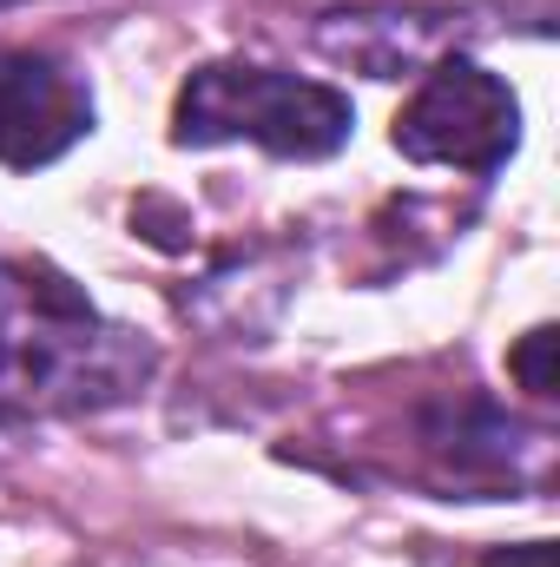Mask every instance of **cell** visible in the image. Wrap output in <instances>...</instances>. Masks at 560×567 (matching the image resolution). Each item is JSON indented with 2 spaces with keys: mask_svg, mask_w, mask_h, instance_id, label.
Returning a JSON list of instances; mask_svg holds the SVG:
<instances>
[{
  "mask_svg": "<svg viewBox=\"0 0 560 567\" xmlns=\"http://www.w3.org/2000/svg\"><path fill=\"white\" fill-rule=\"evenodd\" d=\"M0 7H13V0H0Z\"/></svg>",
  "mask_w": 560,
  "mask_h": 567,
  "instance_id": "9c48e42d",
  "label": "cell"
},
{
  "mask_svg": "<svg viewBox=\"0 0 560 567\" xmlns=\"http://www.w3.org/2000/svg\"><path fill=\"white\" fill-rule=\"evenodd\" d=\"M475 20L442 0H390V7H330L317 13L310 40L323 60L363 73V80H409L428 73L435 60L462 53Z\"/></svg>",
  "mask_w": 560,
  "mask_h": 567,
  "instance_id": "277c9868",
  "label": "cell"
},
{
  "mask_svg": "<svg viewBox=\"0 0 560 567\" xmlns=\"http://www.w3.org/2000/svg\"><path fill=\"white\" fill-rule=\"evenodd\" d=\"M508 370L521 377V390H528V396H541V403H548V396H554V330H548V323H541V330H528V337H521V350L508 357Z\"/></svg>",
  "mask_w": 560,
  "mask_h": 567,
  "instance_id": "52a82bcc",
  "label": "cell"
},
{
  "mask_svg": "<svg viewBox=\"0 0 560 567\" xmlns=\"http://www.w3.org/2000/svg\"><path fill=\"white\" fill-rule=\"evenodd\" d=\"M258 284H297V265H290L283 245H258L251 258H231V265L205 271V284L185 290V317L205 323V330H218V337H231V343H265L271 323L251 310Z\"/></svg>",
  "mask_w": 560,
  "mask_h": 567,
  "instance_id": "8992f818",
  "label": "cell"
},
{
  "mask_svg": "<svg viewBox=\"0 0 560 567\" xmlns=\"http://www.w3.org/2000/svg\"><path fill=\"white\" fill-rule=\"evenodd\" d=\"M158 370L152 337L40 258H0V416H93L133 403Z\"/></svg>",
  "mask_w": 560,
  "mask_h": 567,
  "instance_id": "6da1fadb",
  "label": "cell"
},
{
  "mask_svg": "<svg viewBox=\"0 0 560 567\" xmlns=\"http://www.w3.org/2000/svg\"><path fill=\"white\" fill-rule=\"evenodd\" d=\"M356 133V106L323 86L297 80L283 66L251 60H211L178 86L172 106V145H258L271 158H330Z\"/></svg>",
  "mask_w": 560,
  "mask_h": 567,
  "instance_id": "7a4b0ae2",
  "label": "cell"
},
{
  "mask_svg": "<svg viewBox=\"0 0 560 567\" xmlns=\"http://www.w3.org/2000/svg\"><path fill=\"white\" fill-rule=\"evenodd\" d=\"M481 567H554V542H515V548H495Z\"/></svg>",
  "mask_w": 560,
  "mask_h": 567,
  "instance_id": "ba28073f",
  "label": "cell"
},
{
  "mask_svg": "<svg viewBox=\"0 0 560 567\" xmlns=\"http://www.w3.org/2000/svg\"><path fill=\"white\" fill-rule=\"evenodd\" d=\"M86 133H93V86L53 53L0 47V165L40 172L66 158Z\"/></svg>",
  "mask_w": 560,
  "mask_h": 567,
  "instance_id": "5b68a950",
  "label": "cell"
},
{
  "mask_svg": "<svg viewBox=\"0 0 560 567\" xmlns=\"http://www.w3.org/2000/svg\"><path fill=\"white\" fill-rule=\"evenodd\" d=\"M521 145V100L501 73L475 66L468 53H448L422 73L416 100L396 113V152L416 165H448L495 178Z\"/></svg>",
  "mask_w": 560,
  "mask_h": 567,
  "instance_id": "3957f363",
  "label": "cell"
}]
</instances>
